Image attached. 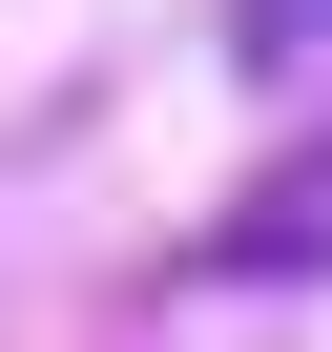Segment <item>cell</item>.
Returning <instances> with one entry per match:
<instances>
[{
	"instance_id": "obj_2",
	"label": "cell",
	"mask_w": 332,
	"mask_h": 352,
	"mask_svg": "<svg viewBox=\"0 0 332 352\" xmlns=\"http://www.w3.org/2000/svg\"><path fill=\"white\" fill-rule=\"evenodd\" d=\"M229 63H249V83H311V63H332V0H249Z\"/></svg>"
},
{
	"instance_id": "obj_1",
	"label": "cell",
	"mask_w": 332,
	"mask_h": 352,
	"mask_svg": "<svg viewBox=\"0 0 332 352\" xmlns=\"http://www.w3.org/2000/svg\"><path fill=\"white\" fill-rule=\"evenodd\" d=\"M311 249H332V166H291V187H270V208H249L208 270H311Z\"/></svg>"
}]
</instances>
